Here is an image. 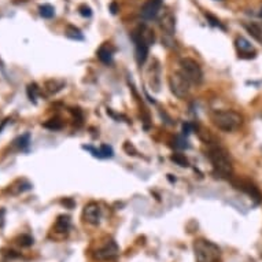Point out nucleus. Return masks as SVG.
I'll list each match as a JSON object with an SVG mask.
<instances>
[{
  "mask_svg": "<svg viewBox=\"0 0 262 262\" xmlns=\"http://www.w3.org/2000/svg\"><path fill=\"white\" fill-rule=\"evenodd\" d=\"M207 157L210 159L214 172L223 179H232L233 177V166L231 158L223 147L211 146L207 151Z\"/></svg>",
  "mask_w": 262,
  "mask_h": 262,
  "instance_id": "1",
  "label": "nucleus"
},
{
  "mask_svg": "<svg viewBox=\"0 0 262 262\" xmlns=\"http://www.w3.org/2000/svg\"><path fill=\"white\" fill-rule=\"evenodd\" d=\"M211 121L224 132H235L243 125V116L235 110H217L211 114Z\"/></svg>",
  "mask_w": 262,
  "mask_h": 262,
  "instance_id": "2",
  "label": "nucleus"
},
{
  "mask_svg": "<svg viewBox=\"0 0 262 262\" xmlns=\"http://www.w3.org/2000/svg\"><path fill=\"white\" fill-rule=\"evenodd\" d=\"M193 253L198 262H219L221 258V249L206 239H196L193 242Z\"/></svg>",
  "mask_w": 262,
  "mask_h": 262,
  "instance_id": "3",
  "label": "nucleus"
},
{
  "mask_svg": "<svg viewBox=\"0 0 262 262\" xmlns=\"http://www.w3.org/2000/svg\"><path fill=\"white\" fill-rule=\"evenodd\" d=\"M180 73L195 85H199L203 81V72L201 66L196 60L191 58H183L180 60Z\"/></svg>",
  "mask_w": 262,
  "mask_h": 262,
  "instance_id": "4",
  "label": "nucleus"
},
{
  "mask_svg": "<svg viewBox=\"0 0 262 262\" xmlns=\"http://www.w3.org/2000/svg\"><path fill=\"white\" fill-rule=\"evenodd\" d=\"M189 85H191V82L180 72H176L169 76V88L172 91V94L177 96L179 99H185L188 96Z\"/></svg>",
  "mask_w": 262,
  "mask_h": 262,
  "instance_id": "5",
  "label": "nucleus"
},
{
  "mask_svg": "<svg viewBox=\"0 0 262 262\" xmlns=\"http://www.w3.org/2000/svg\"><path fill=\"white\" fill-rule=\"evenodd\" d=\"M120 255V247L113 239H107L103 245L95 250L94 258L98 261H112Z\"/></svg>",
  "mask_w": 262,
  "mask_h": 262,
  "instance_id": "6",
  "label": "nucleus"
},
{
  "mask_svg": "<svg viewBox=\"0 0 262 262\" xmlns=\"http://www.w3.org/2000/svg\"><path fill=\"white\" fill-rule=\"evenodd\" d=\"M231 183L236 189L245 192L246 195H249L250 198L253 199L254 202L259 203L262 202V193L259 192V189L254 183H251L250 180H246V179H231Z\"/></svg>",
  "mask_w": 262,
  "mask_h": 262,
  "instance_id": "7",
  "label": "nucleus"
},
{
  "mask_svg": "<svg viewBox=\"0 0 262 262\" xmlns=\"http://www.w3.org/2000/svg\"><path fill=\"white\" fill-rule=\"evenodd\" d=\"M161 28H162L163 35L166 36L165 39H162V43H165V46L170 47L173 44V35H174V30H176V18L172 13H166L161 18Z\"/></svg>",
  "mask_w": 262,
  "mask_h": 262,
  "instance_id": "8",
  "label": "nucleus"
},
{
  "mask_svg": "<svg viewBox=\"0 0 262 262\" xmlns=\"http://www.w3.org/2000/svg\"><path fill=\"white\" fill-rule=\"evenodd\" d=\"M132 40H134L135 48H136V60H138L139 64H143L147 60V58H148L150 44L143 39L142 35L139 33L138 29L135 30L134 33H132Z\"/></svg>",
  "mask_w": 262,
  "mask_h": 262,
  "instance_id": "9",
  "label": "nucleus"
},
{
  "mask_svg": "<svg viewBox=\"0 0 262 262\" xmlns=\"http://www.w3.org/2000/svg\"><path fill=\"white\" fill-rule=\"evenodd\" d=\"M82 217L91 225H98L100 223V219H102V209L96 202H90L84 207Z\"/></svg>",
  "mask_w": 262,
  "mask_h": 262,
  "instance_id": "10",
  "label": "nucleus"
},
{
  "mask_svg": "<svg viewBox=\"0 0 262 262\" xmlns=\"http://www.w3.org/2000/svg\"><path fill=\"white\" fill-rule=\"evenodd\" d=\"M235 47L237 50V54L241 58H245V59H251V58H255L257 56V52L254 50L253 44L250 43L249 40L243 37V36H237L236 40H235Z\"/></svg>",
  "mask_w": 262,
  "mask_h": 262,
  "instance_id": "11",
  "label": "nucleus"
},
{
  "mask_svg": "<svg viewBox=\"0 0 262 262\" xmlns=\"http://www.w3.org/2000/svg\"><path fill=\"white\" fill-rule=\"evenodd\" d=\"M161 9H162V0H147L140 10V15L143 19L151 21V19L157 18Z\"/></svg>",
  "mask_w": 262,
  "mask_h": 262,
  "instance_id": "12",
  "label": "nucleus"
},
{
  "mask_svg": "<svg viewBox=\"0 0 262 262\" xmlns=\"http://www.w3.org/2000/svg\"><path fill=\"white\" fill-rule=\"evenodd\" d=\"M70 229V217L69 215H59L56 220L55 225L52 228V232L59 233L62 236H66Z\"/></svg>",
  "mask_w": 262,
  "mask_h": 262,
  "instance_id": "13",
  "label": "nucleus"
},
{
  "mask_svg": "<svg viewBox=\"0 0 262 262\" xmlns=\"http://www.w3.org/2000/svg\"><path fill=\"white\" fill-rule=\"evenodd\" d=\"M148 73H150L151 90H154L155 92H159V88H161V77H159L161 76V69H159V64L157 60H155L154 64H151Z\"/></svg>",
  "mask_w": 262,
  "mask_h": 262,
  "instance_id": "14",
  "label": "nucleus"
},
{
  "mask_svg": "<svg viewBox=\"0 0 262 262\" xmlns=\"http://www.w3.org/2000/svg\"><path fill=\"white\" fill-rule=\"evenodd\" d=\"M113 54H114V50H113V48L110 47V44L107 43H104L103 46H100V48L98 50V52H96L98 58L106 64L112 63Z\"/></svg>",
  "mask_w": 262,
  "mask_h": 262,
  "instance_id": "15",
  "label": "nucleus"
},
{
  "mask_svg": "<svg viewBox=\"0 0 262 262\" xmlns=\"http://www.w3.org/2000/svg\"><path fill=\"white\" fill-rule=\"evenodd\" d=\"M245 28H246V30L249 32L250 35L253 36L254 39L257 40L258 43H262V29H261V26L251 22V24H246Z\"/></svg>",
  "mask_w": 262,
  "mask_h": 262,
  "instance_id": "16",
  "label": "nucleus"
},
{
  "mask_svg": "<svg viewBox=\"0 0 262 262\" xmlns=\"http://www.w3.org/2000/svg\"><path fill=\"white\" fill-rule=\"evenodd\" d=\"M63 86V80H50V81L46 82V90H47L50 94H56V92H59Z\"/></svg>",
  "mask_w": 262,
  "mask_h": 262,
  "instance_id": "17",
  "label": "nucleus"
},
{
  "mask_svg": "<svg viewBox=\"0 0 262 262\" xmlns=\"http://www.w3.org/2000/svg\"><path fill=\"white\" fill-rule=\"evenodd\" d=\"M26 92H28V98L30 99V102L36 103V102H37V98H39V94H40L39 85H37L36 82H32V84H29V85H28V90H26Z\"/></svg>",
  "mask_w": 262,
  "mask_h": 262,
  "instance_id": "18",
  "label": "nucleus"
},
{
  "mask_svg": "<svg viewBox=\"0 0 262 262\" xmlns=\"http://www.w3.org/2000/svg\"><path fill=\"white\" fill-rule=\"evenodd\" d=\"M64 35L72 40H80V41L84 40V36H82L81 30L77 29L76 26H68V28H66V32H64Z\"/></svg>",
  "mask_w": 262,
  "mask_h": 262,
  "instance_id": "19",
  "label": "nucleus"
},
{
  "mask_svg": "<svg viewBox=\"0 0 262 262\" xmlns=\"http://www.w3.org/2000/svg\"><path fill=\"white\" fill-rule=\"evenodd\" d=\"M44 128L50 129V130H59V129L63 128V122L58 118V117H55V118H51V120L46 121L43 124Z\"/></svg>",
  "mask_w": 262,
  "mask_h": 262,
  "instance_id": "20",
  "label": "nucleus"
},
{
  "mask_svg": "<svg viewBox=\"0 0 262 262\" xmlns=\"http://www.w3.org/2000/svg\"><path fill=\"white\" fill-rule=\"evenodd\" d=\"M29 143H30V135L25 134V135H22L21 138H18L17 140L14 142V146L18 147L19 150H26V148L29 147Z\"/></svg>",
  "mask_w": 262,
  "mask_h": 262,
  "instance_id": "21",
  "label": "nucleus"
},
{
  "mask_svg": "<svg viewBox=\"0 0 262 262\" xmlns=\"http://www.w3.org/2000/svg\"><path fill=\"white\" fill-rule=\"evenodd\" d=\"M39 13L43 18L50 19V18H52L55 15V9H54L51 5H43L39 7Z\"/></svg>",
  "mask_w": 262,
  "mask_h": 262,
  "instance_id": "22",
  "label": "nucleus"
},
{
  "mask_svg": "<svg viewBox=\"0 0 262 262\" xmlns=\"http://www.w3.org/2000/svg\"><path fill=\"white\" fill-rule=\"evenodd\" d=\"M174 163H177L179 166H181V168H188L189 166V162H188V159L185 158V155L183 154H173L172 155V158H170Z\"/></svg>",
  "mask_w": 262,
  "mask_h": 262,
  "instance_id": "23",
  "label": "nucleus"
},
{
  "mask_svg": "<svg viewBox=\"0 0 262 262\" xmlns=\"http://www.w3.org/2000/svg\"><path fill=\"white\" fill-rule=\"evenodd\" d=\"M113 155H114V151L110 146L107 144H103V146L99 148V157L98 158H112Z\"/></svg>",
  "mask_w": 262,
  "mask_h": 262,
  "instance_id": "24",
  "label": "nucleus"
},
{
  "mask_svg": "<svg viewBox=\"0 0 262 262\" xmlns=\"http://www.w3.org/2000/svg\"><path fill=\"white\" fill-rule=\"evenodd\" d=\"M174 147L177 148H180V150H185V148H188L189 144H188V140H187V136H177L174 139Z\"/></svg>",
  "mask_w": 262,
  "mask_h": 262,
  "instance_id": "25",
  "label": "nucleus"
},
{
  "mask_svg": "<svg viewBox=\"0 0 262 262\" xmlns=\"http://www.w3.org/2000/svg\"><path fill=\"white\" fill-rule=\"evenodd\" d=\"M205 17H206V19L209 21V24H210L211 26H215V28H220V29H225L224 28V25L220 22L219 18H215L213 14L210 13H205Z\"/></svg>",
  "mask_w": 262,
  "mask_h": 262,
  "instance_id": "26",
  "label": "nucleus"
},
{
  "mask_svg": "<svg viewBox=\"0 0 262 262\" xmlns=\"http://www.w3.org/2000/svg\"><path fill=\"white\" fill-rule=\"evenodd\" d=\"M18 243L22 246V247H29V246H32L33 243H35V241H33V237L30 236V235H22L19 239H18Z\"/></svg>",
  "mask_w": 262,
  "mask_h": 262,
  "instance_id": "27",
  "label": "nucleus"
},
{
  "mask_svg": "<svg viewBox=\"0 0 262 262\" xmlns=\"http://www.w3.org/2000/svg\"><path fill=\"white\" fill-rule=\"evenodd\" d=\"M78 13H80V15H82L84 18H90L91 15H92V9H91L90 6L80 5L78 6Z\"/></svg>",
  "mask_w": 262,
  "mask_h": 262,
  "instance_id": "28",
  "label": "nucleus"
},
{
  "mask_svg": "<svg viewBox=\"0 0 262 262\" xmlns=\"http://www.w3.org/2000/svg\"><path fill=\"white\" fill-rule=\"evenodd\" d=\"M124 150L126 151V152H128L129 155H136V154H138V151H136V148H135V147L132 146V144H130V143H129V142H126L124 144Z\"/></svg>",
  "mask_w": 262,
  "mask_h": 262,
  "instance_id": "29",
  "label": "nucleus"
},
{
  "mask_svg": "<svg viewBox=\"0 0 262 262\" xmlns=\"http://www.w3.org/2000/svg\"><path fill=\"white\" fill-rule=\"evenodd\" d=\"M191 132H192V125L189 124V122H184V124H183V135H184V136H188Z\"/></svg>",
  "mask_w": 262,
  "mask_h": 262,
  "instance_id": "30",
  "label": "nucleus"
},
{
  "mask_svg": "<svg viewBox=\"0 0 262 262\" xmlns=\"http://www.w3.org/2000/svg\"><path fill=\"white\" fill-rule=\"evenodd\" d=\"M5 220H6V210L0 209V228H5Z\"/></svg>",
  "mask_w": 262,
  "mask_h": 262,
  "instance_id": "31",
  "label": "nucleus"
},
{
  "mask_svg": "<svg viewBox=\"0 0 262 262\" xmlns=\"http://www.w3.org/2000/svg\"><path fill=\"white\" fill-rule=\"evenodd\" d=\"M110 11H112L113 14L118 13V6H117L116 2H113L112 5H110Z\"/></svg>",
  "mask_w": 262,
  "mask_h": 262,
  "instance_id": "32",
  "label": "nucleus"
},
{
  "mask_svg": "<svg viewBox=\"0 0 262 262\" xmlns=\"http://www.w3.org/2000/svg\"><path fill=\"white\" fill-rule=\"evenodd\" d=\"M62 203H63V205H68V206H69L70 209H72V207H73V205H74V202H73V201H72V199H64V201Z\"/></svg>",
  "mask_w": 262,
  "mask_h": 262,
  "instance_id": "33",
  "label": "nucleus"
},
{
  "mask_svg": "<svg viewBox=\"0 0 262 262\" xmlns=\"http://www.w3.org/2000/svg\"><path fill=\"white\" fill-rule=\"evenodd\" d=\"M7 121H9V120H5V121H3V122H2V125H0V132H2V129H3L6 126V124H7Z\"/></svg>",
  "mask_w": 262,
  "mask_h": 262,
  "instance_id": "34",
  "label": "nucleus"
},
{
  "mask_svg": "<svg viewBox=\"0 0 262 262\" xmlns=\"http://www.w3.org/2000/svg\"><path fill=\"white\" fill-rule=\"evenodd\" d=\"M261 17H262V10H261Z\"/></svg>",
  "mask_w": 262,
  "mask_h": 262,
  "instance_id": "35",
  "label": "nucleus"
}]
</instances>
